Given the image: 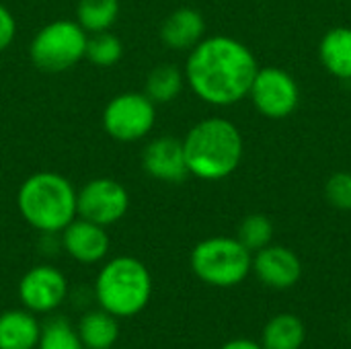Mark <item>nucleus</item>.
I'll return each mask as SVG.
<instances>
[{
    "mask_svg": "<svg viewBox=\"0 0 351 349\" xmlns=\"http://www.w3.org/2000/svg\"><path fill=\"white\" fill-rule=\"evenodd\" d=\"M76 333L84 349H113L119 339V319L111 313L99 309H90L80 315L76 323Z\"/></svg>",
    "mask_w": 351,
    "mask_h": 349,
    "instance_id": "obj_16",
    "label": "nucleus"
},
{
    "mask_svg": "<svg viewBox=\"0 0 351 349\" xmlns=\"http://www.w3.org/2000/svg\"><path fill=\"white\" fill-rule=\"evenodd\" d=\"M257 70V58L245 43L230 35H212L189 49L183 74L197 99L230 107L249 97Z\"/></svg>",
    "mask_w": 351,
    "mask_h": 349,
    "instance_id": "obj_1",
    "label": "nucleus"
},
{
    "mask_svg": "<svg viewBox=\"0 0 351 349\" xmlns=\"http://www.w3.org/2000/svg\"><path fill=\"white\" fill-rule=\"evenodd\" d=\"M237 239L251 251L257 253L263 247L271 245L274 239V224L265 214H249L247 218H243V222L239 224V232Z\"/></svg>",
    "mask_w": 351,
    "mask_h": 349,
    "instance_id": "obj_23",
    "label": "nucleus"
},
{
    "mask_svg": "<svg viewBox=\"0 0 351 349\" xmlns=\"http://www.w3.org/2000/svg\"><path fill=\"white\" fill-rule=\"evenodd\" d=\"M60 245L72 261L80 265H97L109 255L111 241L105 226L76 216L60 232Z\"/></svg>",
    "mask_w": 351,
    "mask_h": 349,
    "instance_id": "obj_11",
    "label": "nucleus"
},
{
    "mask_svg": "<svg viewBox=\"0 0 351 349\" xmlns=\"http://www.w3.org/2000/svg\"><path fill=\"white\" fill-rule=\"evenodd\" d=\"M185 84V74L179 70L175 64H158L154 66L144 84V95L154 103V105H167L175 101Z\"/></svg>",
    "mask_w": 351,
    "mask_h": 349,
    "instance_id": "obj_19",
    "label": "nucleus"
},
{
    "mask_svg": "<svg viewBox=\"0 0 351 349\" xmlns=\"http://www.w3.org/2000/svg\"><path fill=\"white\" fill-rule=\"evenodd\" d=\"M142 169L156 181L183 183L189 177L183 142L173 136H158L142 150Z\"/></svg>",
    "mask_w": 351,
    "mask_h": 349,
    "instance_id": "obj_13",
    "label": "nucleus"
},
{
    "mask_svg": "<svg viewBox=\"0 0 351 349\" xmlns=\"http://www.w3.org/2000/svg\"><path fill=\"white\" fill-rule=\"evenodd\" d=\"M220 349H263L261 344L253 341V339H247V337H237V339H230L226 341Z\"/></svg>",
    "mask_w": 351,
    "mask_h": 349,
    "instance_id": "obj_26",
    "label": "nucleus"
},
{
    "mask_svg": "<svg viewBox=\"0 0 351 349\" xmlns=\"http://www.w3.org/2000/svg\"><path fill=\"white\" fill-rule=\"evenodd\" d=\"M251 272L263 286L271 290H290L302 278V261L288 247L267 245L261 251L253 253Z\"/></svg>",
    "mask_w": 351,
    "mask_h": 349,
    "instance_id": "obj_12",
    "label": "nucleus"
},
{
    "mask_svg": "<svg viewBox=\"0 0 351 349\" xmlns=\"http://www.w3.org/2000/svg\"><path fill=\"white\" fill-rule=\"evenodd\" d=\"M16 35V21L6 6L0 4V51H4Z\"/></svg>",
    "mask_w": 351,
    "mask_h": 349,
    "instance_id": "obj_25",
    "label": "nucleus"
},
{
    "mask_svg": "<svg viewBox=\"0 0 351 349\" xmlns=\"http://www.w3.org/2000/svg\"><path fill=\"white\" fill-rule=\"evenodd\" d=\"M23 220L41 234H60L76 216V189L60 173L39 171L27 177L16 191Z\"/></svg>",
    "mask_w": 351,
    "mask_h": 349,
    "instance_id": "obj_3",
    "label": "nucleus"
},
{
    "mask_svg": "<svg viewBox=\"0 0 351 349\" xmlns=\"http://www.w3.org/2000/svg\"><path fill=\"white\" fill-rule=\"evenodd\" d=\"M37 349H84V346L76 333V327H72L66 319L56 317L41 325Z\"/></svg>",
    "mask_w": 351,
    "mask_h": 349,
    "instance_id": "obj_22",
    "label": "nucleus"
},
{
    "mask_svg": "<svg viewBox=\"0 0 351 349\" xmlns=\"http://www.w3.org/2000/svg\"><path fill=\"white\" fill-rule=\"evenodd\" d=\"M181 142L189 175L202 181L226 179L243 160V136L239 128L224 117L197 121Z\"/></svg>",
    "mask_w": 351,
    "mask_h": 349,
    "instance_id": "obj_2",
    "label": "nucleus"
},
{
    "mask_svg": "<svg viewBox=\"0 0 351 349\" xmlns=\"http://www.w3.org/2000/svg\"><path fill=\"white\" fill-rule=\"evenodd\" d=\"M119 14V0H78L76 23L86 33L109 31Z\"/></svg>",
    "mask_w": 351,
    "mask_h": 349,
    "instance_id": "obj_20",
    "label": "nucleus"
},
{
    "mask_svg": "<svg viewBox=\"0 0 351 349\" xmlns=\"http://www.w3.org/2000/svg\"><path fill=\"white\" fill-rule=\"evenodd\" d=\"M325 197L335 210L351 212V173H333L325 183Z\"/></svg>",
    "mask_w": 351,
    "mask_h": 349,
    "instance_id": "obj_24",
    "label": "nucleus"
},
{
    "mask_svg": "<svg viewBox=\"0 0 351 349\" xmlns=\"http://www.w3.org/2000/svg\"><path fill=\"white\" fill-rule=\"evenodd\" d=\"M319 60L331 76L339 80H351L350 27H335L323 35L319 43Z\"/></svg>",
    "mask_w": 351,
    "mask_h": 349,
    "instance_id": "obj_17",
    "label": "nucleus"
},
{
    "mask_svg": "<svg viewBox=\"0 0 351 349\" xmlns=\"http://www.w3.org/2000/svg\"><path fill=\"white\" fill-rule=\"evenodd\" d=\"M259 344L263 349H302L306 344V325L298 315H276L265 323Z\"/></svg>",
    "mask_w": 351,
    "mask_h": 349,
    "instance_id": "obj_18",
    "label": "nucleus"
},
{
    "mask_svg": "<svg viewBox=\"0 0 351 349\" xmlns=\"http://www.w3.org/2000/svg\"><path fill=\"white\" fill-rule=\"evenodd\" d=\"M249 97L261 115L269 119H284L296 111L300 88L284 68L267 66L257 70Z\"/></svg>",
    "mask_w": 351,
    "mask_h": 349,
    "instance_id": "obj_9",
    "label": "nucleus"
},
{
    "mask_svg": "<svg viewBox=\"0 0 351 349\" xmlns=\"http://www.w3.org/2000/svg\"><path fill=\"white\" fill-rule=\"evenodd\" d=\"M41 323L27 309L0 313V349H37Z\"/></svg>",
    "mask_w": 351,
    "mask_h": 349,
    "instance_id": "obj_15",
    "label": "nucleus"
},
{
    "mask_svg": "<svg viewBox=\"0 0 351 349\" xmlns=\"http://www.w3.org/2000/svg\"><path fill=\"white\" fill-rule=\"evenodd\" d=\"M70 286L62 269L49 263L35 265L23 274L19 280V300L21 306L31 311L33 315H49L56 313L68 298Z\"/></svg>",
    "mask_w": 351,
    "mask_h": 349,
    "instance_id": "obj_10",
    "label": "nucleus"
},
{
    "mask_svg": "<svg viewBox=\"0 0 351 349\" xmlns=\"http://www.w3.org/2000/svg\"><path fill=\"white\" fill-rule=\"evenodd\" d=\"M130 210V193L128 189L111 179L97 177L86 181L76 191V212L78 218L95 222L99 226L117 224Z\"/></svg>",
    "mask_w": 351,
    "mask_h": 349,
    "instance_id": "obj_8",
    "label": "nucleus"
},
{
    "mask_svg": "<svg viewBox=\"0 0 351 349\" xmlns=\"http://www.w3.org/2000/svg\"><path fill=\"white\" fill-rule=\"evenodd\" d=\"M152 290L154 284L150 269L132 255H117L105 261L93 286L97 306L119 321L144 313L150 304Z\"/></svg>",
    "mask_w": 351,
    "mask_h": 349,
    "instance_id": "obj_4",
    "label": "nucleus"
},
{
    "mask_svg": "<svg viewBox=\"0 0 351 349\" xmlns=\"http://www.w3.org/2000/svg\"><path fill=\"white\" fill-rule=\"evenodd\" d=\"M189 265L199 282L214 288H232L249 278L253 253L237 237H210L193 247Z\"/></svg>",
    "mask_w": 351,
    "mask_h": 349,
    "instance_id": "obj_5",
    "label": "nucleus"
},
{
    "mask_svg": "<svg viewBox=\"0 0 351 349\" xmlns=\"http://www.w3.org/2000/svg\"><path fill=\"white\" fill-rule=\"evenodd\" d=\"M206 33V21L195 8H177L160 25V39L167 47L177 51L193 49Z\"/></svg>",
    "mask_w": 351,
    "mask_h": 349,
    "instance_id": "obj_14",
    "label": "nucleus"
},
{
    "mask_svg": "<svg viewBox=\"0 0 351 349\" xmlns=\"http://www.w3.org/2000/svg\"><path fill=\"white\" fill-rule=\"evenodd\" d=\"M86 37V31L76 21L58 19L37 31L29 45V56L43 72H66L84 58Z\"/></svg>",
    "mask_w": 351,
    "mask_h": 349,
    "instance_id": "obj_6",
    "label": "nucleus"
},
{
    "mask_svg": "<svg viewBox=\"0 0 351 349\" xmlns=\"http://www.w3.org/2000/svg\"><path fill=\"white\" fill-rule=\"evenodd\" d=\"M156 123V105L144 93H121L103 111V128L117 142H138Z\"/></svg>",
    "mask_w": 351,
    "mask_h": 349,
    "instance_id": "obj_7",
    "label": "nucleus"
},
{
    "mask_svg": "<svg viewBox=\"0 0 351 349\" xmlns=\"http://www.w3.org/2000/svg\"><path fill=\"white\" fill-rule=\"evenodd\" d=\"M123 56V45L119 41L117 35H113L111 31H99V33H90L86 37V51L84 58L99 66V68H111L115 66Z\"/></svg>",
    "mask_w": 351,
    "mask_h": 349,
    "instance_id": "obj_21",
    "label": "nucleus"
}]
</instances>
